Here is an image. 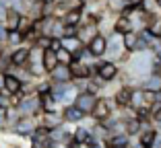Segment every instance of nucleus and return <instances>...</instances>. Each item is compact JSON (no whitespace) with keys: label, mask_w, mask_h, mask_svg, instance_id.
<instances>
[{"label":"nucleus","mask_w":161,"mask_h":148,"mask_svg":"<svg viewBox=\"0 0 161 148\" xmlns=\"http://www.w3.org/2000/svg\"><path fill=\"white\" fill-rule=\"evenodd\" d=\"M6 13H8V8L0 4V23H4V19H6Z\"/></svg>","instance_id":"72a5a7b5"},{"label":"nucleus","mask_w":161,"mask_h":148,"mask_svg":"<svg viewBox=\"0 0 161 148\" xmlns=\"http://www.w3.org/2000/svg\"><path fill=\"white\" fill-rule=\"evenodd\" d=\"M116 109H118V107H116V103L109 99V97L99 95V97H97V101H95L93 111L89 113V117H91L93 121H105V120H108V117L114 113Z\"/></svg>","instance_id":"f03ea898"},{"label":"nucleus","mask_w":161,"mask_h":148,"mask_svg":"<svg viewBox=\"0 0 161 148\" xmlns=\"http://www.w3.org/2000/svg\"><path fill=\"white\" fill-rule=\"evenodd\" d=\"M101 144H103V148H128L132 144V138L128 134H114V136H108Z\"/></svg>","instance_id":"9b49d317"},{"label":"nucleus","mask_w":161,"mask_h":148,"mask_svg":"<svg viewBox=\"0 0 161 148\" xmlns=\"http://www.w3.org/2000/svg\"><path fill=\"white\" fill-rule=\"evenodd\" d=\"M47 78H50L52 82H72L70 68L64 66V64H58L52 72H47Z\"/></svg>","instance_id":"dca6fc26"},{"label":"nucleus","mask_w":161,"mask_h":148,"mask_svg":"<svg viewBox=\"0 0 161 148\" xmlns=\"http://www.w3.org/2000/svg\"><path fill=\"white\" fill-rule=\"evenodd\" d=\"M13 148H21V146H13Z\"/></svg>","instance_id":"4c0bfd02"},{"label":"nucleus","mask_w":161,"mask_h":148,"mask_svg":"<svg viewBox=\"0 0 161 148\" xmlns=\"http://www.w3.org/2000/svg\"><path fill=\"white\" fill-rule=\"evenodd\" d=\"M141 10L147 14H159L157 13V0H141Z\"/></svg>","instance_id":"c756f323"},{"label":"nucleus","mask_w":161,"mask_h":148,"mask_svg":"<svg viewBox=\"0 0 161 148\" xmlns=\"http://www.w3.org/2000/svg\"><path fill=\"white\" fill-rule=\"evenodd\" d=\"M35 45L42 49H50L52 48V37H47V35H39L37 41H35Z\"/></svg>","instance_id":"7c9ffc66"},{"label":"nucleus","mask_w":161,"mask_h":148,"mask_svg":"<svg viewBox=\"0 0 161 148\" xmlns=\"http://www.w3.org/2000/svg\"><path fill=\"white\" fill-rule=\"evenodd\" d=\"M87 49H89V52L93 54L97 60H103V58H105V52H108V37L97 33L89 43H87Z\"/></svg>","instance_id":"423d86ee"},{"label":"nucleus","mask_w":161,"mask_h":148,"mask_svg":"<svg viewBox=\"0 0 161 148\" xmlns=\"http://www.w3.org/2000/svg\"><path fill=\"white\" fill-rule=\"evenodd\" d=\"M60 21L66 27H72V29H76L80 23H83V8H72V10H66V13L60 17Z\"/></svg>","instance_id":"f3484780"},{"label":"nucleus","mask_w":161,"mask_h":148,"mask_svg":"<svg viewBox=\"0 0 161 148\" xmlns=\"http://www.w3.org/2000/svg\"><path fill=\"white\" fill-rule=\"evenodd\" d=\"M19 45H23V33H19V31H8V37H6V48H19Z\"/></svg>","instance_id":"cd10ccee"},{"label":"nucleus","mask_w":161,"mask_h":148,"mask_svg":"<svg viewBox=\"0 0 161 148\" xmlns=\"http://www.w3.org/2000/svg\"><path fill=\"white\" fill-rule=\"evenodd\" d=\"M89 136H91V130L87 128V125H83V124H79L75 130H72V140L70 142H87L89 140Z\"/></svg>","instance_id":"b1692460"},{"label":"nucleus","mask_w":161,"mask_h":148,"mask_svg":"<svg viewBox=\"0 0 161 148\" xmlns=\"http://www.w3.org/2000/svg\"><path fill=\"white\" fill-rule=\"evenodd\" d=\"M19 21H21V13H17L14 8H8V13H6V19H4V27L8 29V31H17V27H19Z\"/></svg>","instance_id":"a878e982"},{"label":"nucleus","mask_w":161,"mask_h":148,"mask_svg":"<svg viewBox=\"0 0 161 148\" xmlns=\"http://www.w3.org/2000/svg\"><path fill=\"white\" fill-rule=\"evenodd\" d=\"M42 64L46 68V74L52 72L54 68L58 66V58H56V49H43V58H42Z\"/></svg>","instance_id":"4be33fe9"},{"label":"nucleus","mask_w":161,"mask_h":148,"mask_svg":"<svg viewBox=\"0 0 161 148\" xmlns=\"http://www.w3.org/2000/svg\"><path fill=\"white\" fill-rule=\"evenodd\" d=\"M105 56H109L108 60H114L118 64L128 58V52L124 49V43H122V35L118 33L108 35V52H105Z\"/></svg>","instance_id":"7ed1b4c3"},{"label":"nucleus","mask_w":161,"mask_h":148,"mask_svg":"<svg viewBox=\"0 0 161 148\" xmlns=\"http://www.w3.org/2000/svg\"><path fill=\"white\" fill-rule=\"evenodd\" d=\"M79 2H80V4H83V6H87V4H89V2H91V0H79Z\"/></svg>","instance_id":"e433bc0d"},{"label":"nucleus","mask_w":161,"mask_h":148,"mask_svg":"<svg viewBox=\"0 0 161 148\" xmlns=\"http://www.w3.org/2000/svg\"><path fill=\"white\" fill-rule=\"evenodd\" d=\"M6 121H8V109L0 107V128H6Z\"/></svg>","instance_id":"2f4dec72"},{"label":"nucleus","mask_w":161,"mask_h":148,"mask_svg":"<svg viewBox=\"0 0 161 148\" xmlns=\"http://www.w3.org/2000/svg\"><path fill=\"white\" fill-rule=\"evenodd\" d=\"M112 31L118 35H124L128 31H132V23L128 19V14H114V21H112Z\"/></svg>","instance_id":"2eb2a0df"},{"label":"nucleus","mask_w":161,"mask_h":148,"mask_svg":"<svg viewBox=\"0 0 161 148\" xmlns=\"http://www.w3.org/2000/svg\"><path fill=\"white\" fill-rule=\"evenodd\" d=\"M68 68H70L72 80H89L91 76H95V68L85 66V64L79 62V60H72V64H70Z\"/></svg>","instance_id":"0eeeda50"},{"label":"nucleus","mask_w":161,"mask_h":148,"mask_svg":"<svg viewBox=\"0 0 161 148\" xmlns=\"http://www.w3.org/2000/svg\"><path fill=\"white\" fill-rule=\"evenodd\" d=\"M97 33H99V31H97V25H95V23H80L79 27H76V33L75 35L80 39L83 45H87V43H89Z\"/></svg>","instance_id":"9d476101"},{"label":"nucleus","mask_w":161,"mask_h":148,"mask_svg":"<svg viewBox=\"0 0 161 148\" xmlns=\"http://www.w3.org/2000/svg\"><path fill=\"white\" fill-rule=\"evenodd\" d=\"M4 49H6V43H2V41H0V54L4 52Z\"/></svg>","instance_id":"c9c22d12"},{"label":"nucleus","mask_w":161,"mask_h":148,"mask_svg":"<svg viewBox=\"0 0 161 148\" xmlns=\"http://www.w3.org/2000/svg\"><path fill=\"white\" fill-rule=\"evenodd\" d=\"M60 115H62V120H64V124H75V125L83 124V121H85V117H87V115L83 113V111H80L76 105L62 107V109H60Z\"/></svg>","instance_id":"6e6552de"},{"label":"nucleus","mask_w":161,"mask_h":148,"mask_svg":"<svg viewBox=\"0 0 161 148\" xmlns=\"http://www.w3.org/2000/svg\"><path fill=\"white\" fill-rule=\"evenodd\" d=\"M155 136H157V128H153V130H142V132H138L136 142L141 144V146H151V144L155 142Z\"/></svg>","instance_id":"393cba45"},{"label":"nucleus","mask_w":161,"mask_h":148,"mask_svg":"<svg viewBox=\"0 0 161 148\" xmlns=\"http://www.w3.org/2000/svg\"><path fill=\"white\" fill-rule=\"evenodd\" d=\"M60 48H64L66 52H70L72 56L76 58L80 52H83V48H85V45L80 43V39L76 37V35H66V37L60 39Z\"/></svg>","instance_id":"ddd939ff"},{"label":"nucleus","mask_w":161,"mask_h":148,"mask_svg":"<svg viewBox=\"0 0 161 148\" xmlns=\"http://www.w3.org/2000/svg\"><path fill=\"white\" fill-rule=\"evenodd\" d=\"M37 124H39V121L35 120L33 115H21L19 120L10 125V130H13L17 136H31V132L35 130Z\"/></svg>","instance_id":"20e7f679"},{"label":"nucleus","mask_w":161,"mask_h":148,"mask_svg":"<svg viewBox=\"0 0 161 148\" xmlns=\"http://www.w3.org/2000/svg\"><path fill=\"white\" fill-rule=\"evenodd\" d=\"M134 111L142 109V107H149L147 103H145V95H142V89L141 86H132V95H130V105Z\"/></svg>","instance_id":"412c9836"},{"label":"nucleus","mask_w":161,"mask_h":148,"mask_svg":"<svg viewBox=\"0 0 161 148\" xmlns=\"http://www.w3.org/2000/svg\"><path fill=\"white\" fill-rule=\"evenodd\" d=\"M120 74H122V68L114 60H99L95 66V76L101 78L103 82H114L116 78H120Z\"/></svg>","instance_id":"f257e3e1"},{"label":"nucleus","mask_w":161,"mask_h":148,"mask_svg":"<svg viewBox=\"0 0 161 148\" xmlns=\"http://www.w3.org/2000/svg\"><path fill=\"white\" fill-rule=\"evenodd\" d=\"M6 37H8V29L4 27V23H0V41L6 43Z\"/></svg>","instance_id":"473e14b6"},{"label":"nucleus","mask_w":161,"mask_h":148,"mask_svg":"<svg viewBox=\"0 0 161 148\" xmlns=\"http://www.w3.org/2000/svg\"><path fill=\"white\" fill-rule=\"evenodd\" d=\"M122 43H124V49H126L128 54H134L136 43H138V31H128V33H124Z\"/></svg>","instance_id":"5701e85b"},{"label":"nucleus","mask_w":161,"mask_h":148,"mask_svg":"<svg viewBox=\"0 0 161 148\" xmlns=\"http://www.w3.org/2000/svg\"><path fill=\"white\" fill-rule=\"evenodd\" d=\"M130 95H132V86L130 84H120L118 89H116V93L112 95V101L116 103L118 109H122V107L130 105Z\"/></svg>","instance_id":"1a4fd4ad"},{"label":"nucleus","mask_w":161,"mask_h":148,"mask_svg":"<svg viewBox=\"0 0 161 148\" xmlns=\"http://www.w3.org/2000/svg\"><path fill=\"white\" fill-rule=\"evenodd\" d=\"M56 58H58V64H64V66H70L72 60H75V56H72L70 52H66L64 48L56 49Z\"/></svg>","instance_id":"c85d7f7f"},{"label":"nucleus","mask_w":161,"mask_h":148,"mask_svg":"<svg viewBox=\"0 0 161 148\" xmlns=\"http://www.w3.org/2000/svg\"><path fill=\"white\" fill-rule=\"evenodd\" d=\"M39 124L46 125L47 130H54V128H58V125L64 124V120H62L60 111H58V113H47V111H43L42 117H39Z\"/></svg>","instance_id":"a211bd4d"},{"label":"nucleus","mask_w":161,"mask_h":148,"mask_svg":"<svg viewBox=\"0 0 161 148\" xmlns=\"http://www.w3.org/2000/svg\"><path fill=\"white\" fill-rule=\"evenodd\" d=\"M141 89H147V91H161V74H147V76L141 80Z\"/></svg>","instance_id":"aec40b11"},{"label":"nucleus","mask_w":161,"mask_h":148,"mask_svg":"<svg viewBox=\"0 0 161 148\" xmlns=\"http://www.w3.org/2000/svg\"><path fill=\"white\" fill-rule=\"evenodd\" d=\"M10 62H13V66H17V68L27 66V62H29V48L27 45H19V48L10 49Z\"/></svg>","instance_id":"f8f14e48"},{"label":"nucleus","mask_w":161,"mask_h":148,"mask_svg":"<svg viewBox=\"0 0 161 148\" xmlns=\"http://www.w3.org/2000/svg\"><path fill=\"white\" fill-rule=\"evenodd\" d=\"M2 86H4V72H0V91H2Z\"/></svg>","instance_id":"f704fd0d"},{"label":"nucleus","mask_w":161,"mask_h":148,"mask_svg":"<svg viewBox=\"0 0 161 148\" xmlns=\"http://www.w3.org/2000/svg\"><path fill=\"white\" fill-rule=\"evenodd\" d=\"M21 84H23V80H21L14 72H4V86H2V91L10 93V95H19Z\"/></svg>","instance_id":"4468645a"},{"label":"nucleus","mask_w":161,"mask_h":148,"mask_svg":"<svg viewBox=\"0 0 161 148\" xmlns=\"http://www.w3.org/2000/svg\"><path fill=\"white\" fill-rule=\"evenodd\" d=\"M149 33L155 39L161 37V14H147V25H145Z\"/></svg>","instance_id":"6ab92c4d"},{"label":"nucleus","mask_w":161,"mask_h":148,"mask_svg":"<svg viewBox=\"0 0 161 148\" xmlns=\"http://www.w3.org/2000/svg\"><path fill=\"white\" fill-rule=\"evenodd\" d=\"M35 29V19H31L29 14H21V21H19V27H17V31L19 33H23V37L29 33V31H33Z\"/></svg>","instance_id":"bb28decb"},{"label":"nucleus","mask_w":161,"mask_h":148,"mask_svg":"<svg viewBox=\"0 0 161 148\" xmlns=\"http://www.w3.org/2000/svg\"><path fill=\"white\" fill-rule=\"evenodd\" d=\"M97 97H99V95H93V93H89V91H80V93H76L75 101H72V105H76L85 115H89L91 111H93V107H95Z\"/></svg>","instance_id":"39448f33"}]
</instances>
